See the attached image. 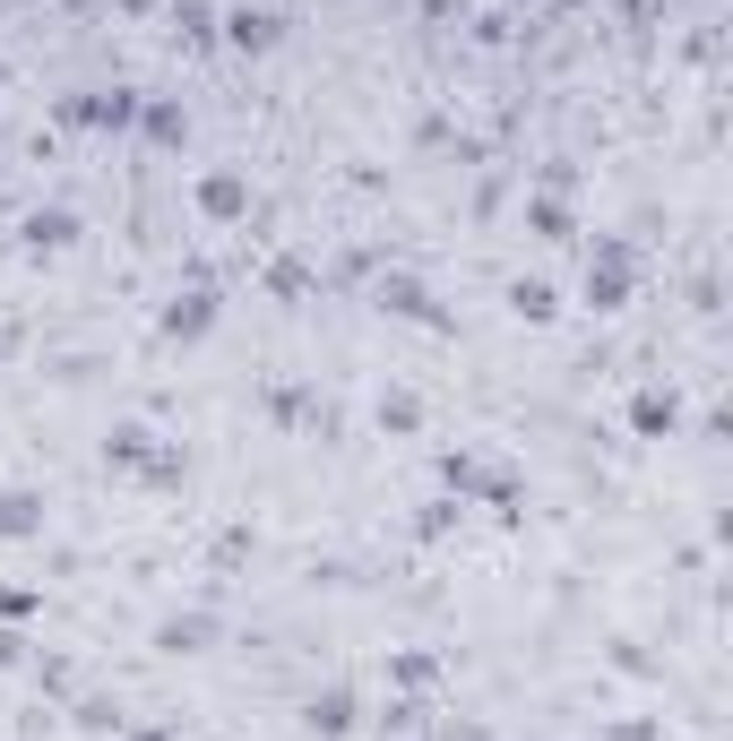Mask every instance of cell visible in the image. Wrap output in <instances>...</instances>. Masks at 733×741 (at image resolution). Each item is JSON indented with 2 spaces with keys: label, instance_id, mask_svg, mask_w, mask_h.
<instances>
[{
  "label": "cell",
  "instance_id": "1",
  "mask_svg": "<svg viewBox=\"0 0 733 741\" xmlns=\"http://www.w3.org/2000/svg\"><path fill=\"white\" fill-rule=\"evenodd\" d=\"M243 173H208V181H199V208H208V216H243Z\"/></svg>",
  "mask_w": 733,
  "mask_h": 741
},
{
  "label": "cell",
  "instance_id": "2",
  "mask_svg": "<svg viewBox=\"0 0 733 741\" xmlns=\"http://www.w3.org/2000/svg\"><path fill=\"white\" fill-rule=\"evenodd\" d=\"M234 43H243V52H268V43H276V17H268V9H243V17H234Z\"/></svg>",
  "mask_w": 733,
  "mask_h": 741
},
{
  "label": "cell",
  "instance_id": "3",
  "mask_svg": "<svg viewBox=\"0 0 733 741\" xmlns=\"http://www.w3.org/2000/svg\"><path fill=\"white\" fill-rule=\"evenodd\" d=\"M587 302H596V311H612V302H621V250H612L605 267H587Z\"/></svg>",
  "mask_w": 733,
  "mask_h": 741
},
{
  "label": "cell",
  "instance_id": "4",
  "mask_svg": "<svg viewBox=\"0 0 733 741\" xmlns=\"http://www.w3.org/2000/svg\"><path fill=\"white\" fill-rule=\"evenodd\" d=\"M311 725H320V733H346V725H355V707H346V690H328V699H311Z\"/></svg>",
  "mask_w": 733,
  "mask_h": 741
},
{
  "label": "cell",
  "instance_id": "5",
  "mask_svg": "<svg viewBox=\"0 0 733 741\" xmlns=\"http://www.w3.org/2000/svg\"><path fill=\"white\" fill-rule=\"evenodd\" d=\"M26 234H35V242H44V250H61V242H70V234H78V225H70V216H61V208H52V216H35V225H26Z\"/></svg>",
  "mask_w": 733,
  "mask_h": 741
},
{
  "label": "cell",
  "instance_id": "6",
  "mask_svg": "<svg viewBox=\"0 0 733 741\" xmlns=\"http://www.w3.org/2000/svg\"><path fill=\"white\" fill-rule=\"evenodd\" d=\"M164 328H173V337H199V328H208V302H182V311H164Z\"/></svg>",
  "mask_w": 733,
  "mask_h": 741
},
{
  "label": "cell",
  "instance_id": "7",
  "mask_svg": "<svg viewBox=\"0 0 733 741\" xmlns=\"http://www.w3.org/2000/svg\"><path fill=\"white\" fill-rule=\"evenodd\" d=\"M509 302H518V311H526V319H552V293H544V285H518V293H509Z\"/></svg>",
  "mask_w": 733,
  "mask_h": 741
},
{
  "label": "cell",
  "instance_id": "8",
  "mask_svg": "<svg viewBox=\"0 0 733 741\" xmlns=\"http://www.w3.org/2000/svg\"><path fill=\"white\" fill-rule=\"evenodd\" d=\"M673 423V397H638V431H664Z\"/></svg>",
  "mask_w": 733,
  "mask_h": 741
},
{
  "label": "cell",
  "instance_id": "9",
  "mask_svg": "<svg viewBox=\"0 0 733 741\" xmlns=\"http://www.w3.org/2000/svg\"><path fill=\"white\" fill-rule=\"evenodd\" d=\"M0 526L9 535H35V500H0Z\"/></svg>",
  "mask_w": 733,
  "mask_h": 741
}]
</instances>
